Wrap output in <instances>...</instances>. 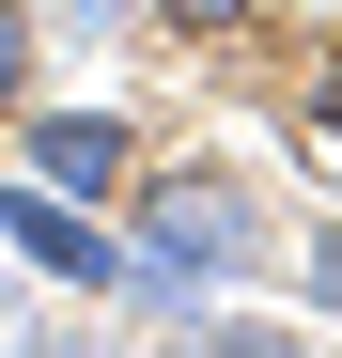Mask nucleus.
<instances>
[{"label":"nucleus","instance_id":"obj_5","mask_svg":"<svg viewBox=\"0 0 342 358\" xmlns=\"http://www.w3.org/2000/svg\"><path fill=\"white\" fill-rule=\"evenodd\" d=\"M140 16H156V31H202V47H234V31L265 16V0H140Z\"/></svg>","mask_w":342,"mask_h":358},{"label":"nucleus","instance_id":"obj_8","mask_svg":"<svg viewBox=\"0 0 342 358\" xmlns=\"http://www.w3.org/2000/svg\"><path fill=\"white\" fill-rule=\"evenodd\" d=\"M311 125L342 141V47H327V63H311Z\"/></svg>","mask_w":342,"mask_h":358},{"label":"nucleus","instance_id":"obj_1","mask_svg":"<svg viewBox=\"0 0 342 358\" xmlns=\"http://www.w3.org/2000/svg\"><path fill=\"white\" fill-rule=\"evenodd\" d=\"M125 218H140L125 250H140V265H187L202 296H234V280L280 265V218H265V187H249L234 156H171V171H140Z\"/></svg>","mask_w":342,"mask_h":358},{"label":"nucleus","instance_id":"obj_6","mask_svg":"<svg viewBox=\"0 0 342 358\" xmlns=\"http://www.w3.org/2000/svg\"><path fill=\"white\" fill-rule=\"evenodd\" d=\"M47 31H78V47H109V31H140V0H31Z\"/></svg>","mask_w":342,"mask_h":358},{"label":"nucleus","instance_id":"obj_4","mask_svg":"<svg viewBox=\"0 0 342 358\" xmlns=\"http://www.w3.org/2000/svg\"><path fill=\"white\" fill-rule=\"evenodd\" d=\"M31 63H47V16H31V0H0V125L31 109Z\"/></svg>","mask_w":342,"mask_h":358},{"label":"nucleus","instance_id":"obj_2","mask_svg":"<svg viewBox=\"0 0 342 358\" xmlns=\"http://www.w3.org/2000/svg\"><path fill=\"white\" fill-rule=\"evenodd\" d=\"M0 250L47 265V280H78V296H125V234H94V203L47 187V171H0Z\"/></svg>","mask_w":342,"mask_h":358},{"label":"nucleus","instance_id":"obj_3","mask_svg":"<svg viewBox=\"0 0 342 358\" xmlns=\"http://www.w3.org/2000/svg\"><path fill=\"white\" fill-rule=\"evenodd\" d=\"M16 171H47V187H78V203H125L140 187V125L125 109H31V141H16Z\"/></svg>","mask_w":342,"mask_h":358},{"label":"nucleus","instance_id":"obj_7","mask_svg":"<svg viewBox=\"0 0 342 358\" xmlns=\"http://www.w3.org/2000/svg\"><path fill=\"white\" fill-rule=\"evenodd\" d=\"M296 296H311V312H342V218H311V250H296Z\"/></svg>","mask_w":342,"mask_h":358}]
</instances>
